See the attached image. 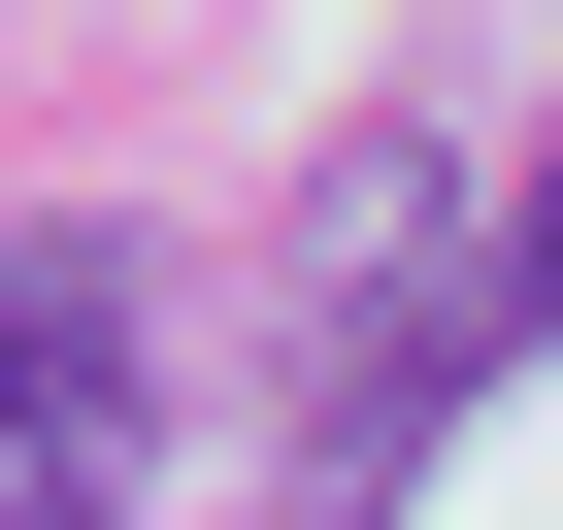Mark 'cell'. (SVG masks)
I'll use <instances>...</instances> for the list:
<instances>
[{"label": "cell", "mask_w": 563, "mask_h": 530, "mask_svg": "<svg viewBox=\"0 0 563 530\" xmlns=\"http://www.w3.org/2000/svg\"><path fill=\"white\" fill-rule=\"evenodd\" d=\"M166 497V299L133 232H0V530H133Z\"/></svg>", "instance_id": "cell-1"}]
</instances>
